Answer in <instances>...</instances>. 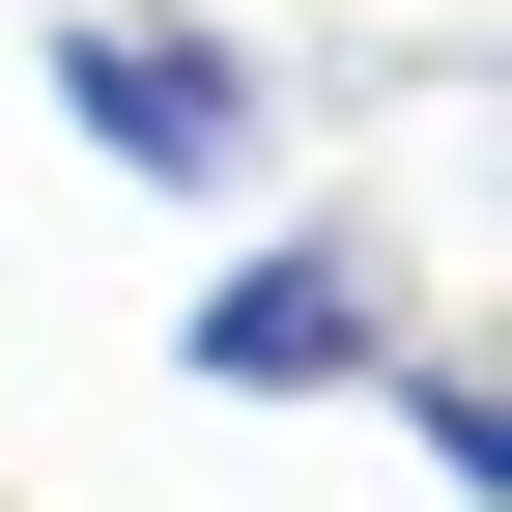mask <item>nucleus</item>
I'll list each match as a JSON object with an SVG mask.
<instances>
[{
  "instance_id": "obj_3",
  "label": "nucleus",
  "mask_w": 512,
  "mask_h": 512,
  "mask_svg": "<svg viewBox=\"0 0 512 512\" xmlns=\"http://www.w3.org/2000/svg\"><path fill=\"white\" fill-rule=\"evenodd\" d=\"M370 399H399V456H427V484H456V512L512 484V370L456 342V313H399V342H370Z\"/></svg>"
},
{
  "instance_id": "obj_2",
  "label": "nucleus",
  "mask_w": 512,
  "mask_h": 512,
  "mask_svg": "<svg viewBox=\"0 0 512 512\" xmlns=\"http://www.w3.org/2000/svg\"><path fill=\"white\" fill-rule=\"evenodd\" d=\"M399 313H427V285L313 200V228H256L228 285H200V342H171V370H200V399H370V342H399Z\"/></svg>"
},
{
  "instance_id": "obj_1",
  "label": "nucleus",
  "mask_w": 512,
  "mask_h": 512,
  "mask_svg": "<svg viewBox=\"0 0 512 512\" xmlns=\"http://www.w3.org/2000/svg\"><path fill=\"white\" fill-rule=\"evenodd\" d=\"M29 86H57V143L143 171V200H256V171H285V57L200 29V0H57Z\"/></svg>"
}]
</instances>
